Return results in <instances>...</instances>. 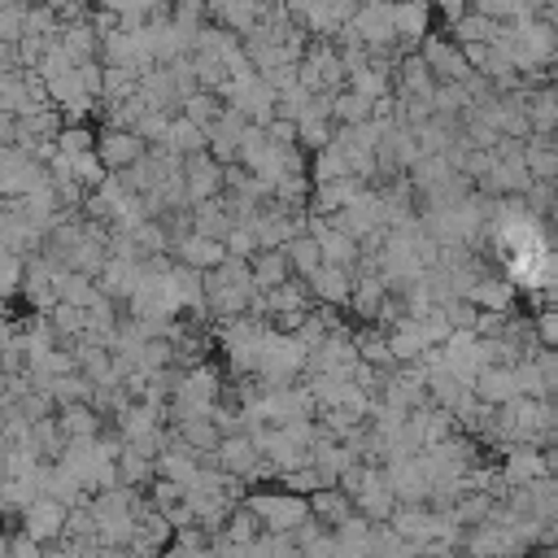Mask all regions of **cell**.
<instances>
[{
  "mask_svg": "<svg viewBox=\"0 0 558 558\" xmlns=\"http://www.w3.org/2000/svg\"><path fill=\"white\" fill-rule=\"evenodd\" d=\"M257 519H262V532H296L305 519H310V501L296 497V493H279V488H253L240 497Z\"/></svg>",
  "mask_w": 558,
  "mask_h": 558,
  "instance_id": "1",
  "label": "cell"
},
{
  "mask_svg": "<svg viewBox=\"0 0 558 558\" xmlns=\"http://www.w3.org/2000/svg\"><path fill=\"white\" fill-rule=\"evenodd\" d=\"M418 57L427 61V70H432V78L436 83H466L475 70L466 65V57H462V48L445 35V31H432L423 44H418Z\"/></svg>",
  "mask_w": 558,
  "mask_h": 558,
  "instance_id": "2",
  "label": "cell"
},
{
  "mask_svg": "<svg viewBox=\"0 0 558 558\" xmlns=\"http://www.w3.org/2000/svg\"><path fill=\"white\" fill-rule=\"evenodd\" d=\"M144 153H148V144L135 131H109V126L96 131V161L105 166V174L131 170L135 161H144Z\"/></svg>",
  "mask_w": 558,
  "mask_h": 558,
  "instance_id": "3",
  "label": "cell"
},
{
  "mask_svg": "<svg viewBox=\"0 0 558 558\" xmlns=\"http://www.w3.org/2000/svg\"><path fill=\"white\" fill-rule=\"evenodd\" d=\"M65 510L57 497H35L17 519H22V536L35 541V545H48V541H61L65 532Z\"/></svg>",
  "mask_w": 558,
  "mask_h": 558,
  "instance_id": "4",
  "label": "cell"
},
{
  "mask_svg": "<svg viewBox=\"0 0 558 558\" xmlns=\"http://www.w3.org/2000/svg\"><path fill=\"white\" fill-rule=\"evenodd\" d=\"M353 514H362L366 523H388L397 514V497H392V488H388V480H384L379 466H371L366 480H362V488L353 493Z\"/></svg>",
  "mask_w": 558,
  "mask_h": 558,
  "instance_id": "5",
  "label": "cell"
},
{
  "mask_svg": "<svg viewBox=\"0 0 558 558\" xmlns=\"http://www.w3.org/2000/svg\"><path fill=\"white\" fill-rule=\"evenodd\" d=\"M310 296H314V305H327V310H344L349 305V296H353V283H357V275L349 270V266H318L310 279Z\"/></svg>",
  "mask_w": 558,
  "mask_h": 558,
  "instance_id": "6",
  "label": "cell"
},
{
  "mask_svg": "<svg viewBox=\"0 0 558 558\" xmlns=\"http://www.w3.org/2000/svg\"><path fill=\"white\" fill-rule=\"evenodd\" d=\"M183 187H187V205H201V201L222 196V166L209 153L183 157Z\"/></svg>",
  "mask_w": 558,
  "mask_h": 558,
  "instance_id": "7",
  "label": "cell"
},
{
  "mask_svg": "<svg viewBox=\"0 0 558 558\" xmlns=\"http://www.w3.org/2000/svg\"><path fill=\"white\" fill-rule=\"evenodd\" d=\"M166 257L179 262V266H187V270H196V275H205V270H214V266L227 262V248H222V240H205V235L187 231L183 240H170V253Z\"/></svg>",
  "mask_w": 558,
  "mask_h": 558,
  "instance_id": "8",
  "label": "cell"
},
{
  "mask_svg": "<svg viewBox=\"0 0 558 558\" xmlns=\"http://www.w3.org/2000/svg\"><path fill=\"white\" fill-rule=\"evenodd\" d=\"M214 458H218V471H227V475L240 480V484H253V471H257L262 449H257L253 436L244 432V436H222L218 449H214Z\"/></svg>",
  "mask_w": 558,
  "mask_h": 558,
  "instance_id": "9",
  "label": "cell"
},
{
  "mask_svg": "<svg viewBox=\"0 0 558 558\" xmlns=\"http://www.w3.org/2000/svg\"><path fill=\"white\" fill-rule=\"evenodd\" d=\"M432 92H436V78L418 52H410L392 65V96L397 100H432Z\"/></svg>",
  "mask_w": 558,
  "mask_h": 558,
  "instance_id": "10",
  "label": "cell"
},
{
  "mask_svg": "<svg viewBox=\"0 0 558 558\" xmlns=\"http://www.w3.org/2000/svg\"><path fill=\"white\" fill-rule=\"evenodd\" d=\"M466 301L475 310H493V314H514V301H519V288L506 279V275H480L475 288L466 292Z\"/></svg>",
  "mask_w": 558,
  "mask_h": 558,
  "instance_id": "11",
  "label": "cell"
},
{
  "mask_svg": "<svg viewBox=\"0 0 558 558\" xmlns=\"http://www.w3.org/2000/svg\"><path fill=\"white\" fill-rule=\"evenodd\" d=\"M113 475H118V488L148 493V484L157 480V458L140 453L135 445H122V449H118V458H113Z\"/></svg>",
  "mask_w": 558,
  "mask_h": 558,
  "instance_id": "12",
  "label": "cell"
},
{
  "mask_svg": "<svg viewBox=\"0 0 558 558\" xmlns=\"http://www.w3.org/2000/svg\"><path fill=\"white\" fill-rule=\"evenodd\" d=\"M305 501H310V519H314V523H323L327 532H336L340 523H349V519H353V497H349V493H340V488H314Z\"/></svg>",
  "mask_w": 558,
  "mask_h": 558,
  "instance_id": "13",
  "label": "cell"
},
{
  "mask_svg": "<svg viewBox=\"0 0 558 558\" xmlns=\"http://www.w3.org/2000/svg\"><path fill=\"white\" fill-rule=\"evenodd\" d=\"M57 427H61L65 445L70 440H96L105 432V418L92 410V401H74V405H61L57 410Z\"/></svg>",
  "mask_w": 558,
  "mask_h": 558,
  "instance_id": "14",
  "label": "cell"
},
{
  "mask_svg": "<svg viewBox=\"0 0 558 558\" xmlns=\"http://www.w3.org/2000/svg\"><path fill=\"white\" fill-rule=\"evenodd\" d=\"M471 392L484 401V405H506L519 397L514 388V366H484L475 379H471Z\"/></svg>",
  "mask_w": 558,
  "mask_h": 558,
  "instance_id": "15",
  "label": "cell"
},
{
  "mask_svg": "<svg viewBox=\"0 0 558 558\" xmlns=\"http://www.w3.org/2000/svg\"><path fill=\"white\" fill-rule=\"evenodd\" d=\"M57 44H61V52H65L74 65L100 61V35L92 31V22H70V26H61Z\"/></svg>",
  "mask_w": 558,
  "mask_h": 558,
  "instance_id": "16",
  "label": "cell"
},
{
  "mask_svg": "<svg viewBox=\"0 0 558 558\" xmlns=\"http://www.w3.org/2000/svg\"><path fill=\"white\" fill-rule=\"evenodd\" d=\"M248 275H253V288H257V292H270V288H279L283 279H292V266H288L283 248H257V253L248 257Z\"/></svg>",
  "mask_w": 558,
  "mask_h": 558,
  "instance_id": "17",
  "label": "cell"
},
{
  "mask_svg": "<svg viewBox=\"0 0 558 558\" xmlns=\"http://www.w3.org/2000/svg\"><path fill=\"white\" fill-rule=\"evenodd\" d=\"M52 283H57V305L92 310V305L100 301V288H96V279H87V275H78V270H61V266H57Z\"/></svg>",
  "mask_w": 558,
  "mask_h": 558,
  "instance_id": "18",
  "label": "cell"
},
{
  "mask_svg": "<svg viewBox=\"0 0 558 558\" xmlns=\"http://www.w3.org/2000/svg\"><path fill=\"white\" fill-rule=\"evenodd\" d=\"M231 227H235V222H231V214H227L222 196L192 205V231H196V235H205V240H222Z\"/></svg>",
  "mask_w": 558,
  "mask_h": 558,
  "instance_id": "19",
  "label": "cell"
},
{
  "mask_svg": "<svg viewBox=\"0 0 558 558\" xmlns=\"http://www.w3.org/2000/svg\"><path fill=\"white\" fill-rule=\"evenodd\" d=\"M170 432H174V440H179V445H187L196 458H201V453H214V449H218V440H222L209 414H205V418H183V423H174Z\"/></svg>",
  "mask_w": 558,
  "mask_h": 558,
  "instance_id": "20",
  "label": "cell"
},
{
  "mask_svg": "<svg viewBox=\"0 0 558 558\" xmlns=\"http://www.w3.org/2000/svg\"><path fill=\"white\" fill-rule=\"evenodd\" d=\"M527 126L532 135H558V87H541L527 96Z\"/></svg>",
  "mask_w": 558,
  "mask_h": 558,
  "instance_id": "21",
  "label": "cell"
},
{
  "mask_svg": "<svg viewBox=\"0 0 558 558\" xmlns=\"http://www.w3.org/2000/svg\"><path fill=\"white\" fill-rule=\"evenodd\" d=\"M458 48L462 44H493V35H497V22H488L484 13H475V9H466L462 17H453L449 22V31H445Z\"/></svg>",
  "mask_w": 558,
  "mask_h": 558,
  "instance_id": "22",
  "label": "cell"
},
{
  "mask_svg": "<svg viewBox=\"0 0 558 558\" xmlns=\"http://www.w3.org/2000/svg\"><path fill=\"white\" fill-rule=\"evenodd\" d=\"M262 536V519L240 501L231 514H227V523L218 527V541H227V545H253Z\"/></svg>",
  "mask_w": 558,
  "mask_h": 558,
  "instance_id": "23",
  "label": "cell"
},
{
  "mask_svg": "<svg viewBox=\"0 0 558 558\" xmlns=\"http://www.w3.org/2000/svg\"><path fill=\"white\" fill-rule=\"evenodd\" d=\"M283 257H288V266H292L296 279H310V275L323 266V253H318L314 235H292V240L283 244Z\"/></svg>",
  "mask_w": 558,
  "mask_h": 558,
  "instance_id": "24",
  "label": "cell"
},
{
  "mask_svg": "<svg viewBox=\"0 0 558 558\" xmlns=\"http://www.w3.org/2000/svg\"><path fill=\"white\" fill-rule=\"evenodd\" d=\"M371 109H375V105H371L366 96L349 92V87L331 96V122H336V126H357V122H371Z\"/></svg>",
  "mask_w": 558,
  "mask_h": 558,
  "instance_id": "25",
  "label": "cell"
},
{
  "mask_svg": "<svg viewBox=\"0 0 558 558\" xmlns=\"http://www.w3.org/2000/svg\"><path fill=\"white\" fill-rule=\"evenodd\" d=\"M161 144H166L170 153H179V157H192V153H205V131L179 113V118L170 122V131H166V140H161Z\"/></svg>",
  "mask_w": 558,
  "mask_h": 558,
  "instance_id": "26",
  "label": "cell"
},
{
  "mask_svg": "<svg viewBox=\"0 0 558 558\" xmlns=\"http://www.w3.org/2000/svg\"><path fill=\"white\" fill-rule=\"evenodd\" d=\"M222 109H227V105H222L214 92H192V96L179 105V113H183L187 122H196L201 131H209V126L222 118Z\"/></svg>",
  "mask_w": 558,
  "mask_h": 558,
  "instance_id": "27",
  "label": "cell"
},
{
  "mask_svg": "<svg viewBox=\"0 0 558 558\" xmlns=\"http://www.w3.org/2000/svg\"><path fill=\"white\" fill-rule=\"evenodd\" d=\"M344 174H349V157L336 144L310 153V183H331V179H344Z\"/></svg>",
  "mask_w": 558,
  "mask_h": 558,
  "instance_id": "28",
  "label": "cell"
},
{
  "mask_svg": "<svg viewBox=\"0 0 558 558\" xmlns=\"http://www.w3.org/2000/svg\"><path fill=\"white\" fill-rule=\"evenodd\" d=\"M135 92H140V74H135V70L105 65V92H100L105 105H122V100H131Z\"/></svg>",
  "mask_w": 558,
  "mask_h": 558,
  "instance_id": "29",
  "label": "cell"
},
{
  "mask_svg": "<svg viewBox=\"0 0 558 558\" xmlns=\"http://www.w3.org/2000/svg\"><path fill=\"white\" fill-rule=\"evenodd\" d=\"M96 148V131L87 122H65V131L57 135V153L61 157H83Z\"/></svg>",
  "mask_w": 558,
  "mask_h": 558,
  "instance_id": "30",
  "label": "cell"
},
{
  "mask_svg": "<svg viewBox=\"0 0 558 558\" xmlns=\"http://www.w3.org/2000/svg\"><path fill=\"white\" fill-rule=\"evenodd\" d=\"M22 275H26V262L13 253H0V305L22 292Z\"/></svg>",
  "mask_w": 558,
  "mask_h": 558,
  "instance_id": "31",
  "label": "cell"
},
{
  "mask_svg": "<svg viewBox=\"0 0 558 558\" xmlns=\"http://www.w3.org/2000/svg\"><path fill=\"white\" fill-rule=\"evenodd\" d=\"M519 201L527 205V214H532V218H549V209L558 205V196H554V183H527V192H523Z\"/></svg>",
  "mask_w": 558,
  "mask_h": 558,
  "instance_id": "32",
  "label": "cell"
},
{
  "mask_svg": "<svg viewBox=\"0 0 558 558\" xmlns=\"http://www.w3.org/2000/svg\"><path fill=\"white\" fill-rule=\"evenodd\" d=\"M26 35V4H0V44H17Z\"/></svg>",
  "mask_w": 558,
  "mask_h": 558,
  "instance_id": "33",
  "label": "cell"
},
{
  "mask_svg": "<svg viewBox=\"0 0 558 558\" xmlns=\"http://www.w3.org/2000/svg\"><path fill=\"white\" fill-rule=\"evenodd\" d=\"M279 484H283L288 493H296V497H310L314 488H327V484H323V475H318L314 466H296V471L279 475Z\"/></svg>",
  "mask_w": 558,
  "mask_h": 558,
  "instance_id": "34",
  "label": "cell"
},
{
  "mask_svg": "<svg viewBox=\"0 0 558 558\" xmlns=\"http://www.w3.org/2000/svg\"><path fill=\"white\" fill-rule=\"evenodd\" d=\"M222 248H227V257L248 262V257L257 253V240H253V231H248V227H231V231L222 235Z\"/></svg>",
  "mask_w": 558,
  "mask_h": 558,
  "instance_id": "35",
  "label": "cell"
},
{
  "mask_svg": "<svg viewBox=\"0 0 558 558\" xmlns=\"http://www.w3.org/2000/svg\"><path fill=\"white\" fill-rule=\"evenodd\" d=\"M532 331L541 349H558V310H536L532 314Z\"/></svg>",
  "mask_w": 558,
  "mask_h": 558,
  "instance_id": "36",
  "label": "cell"
},
{
  "mask_svg": "<svg viewBox=\"0 0 558 558\" xmlns=\"http://www.w3.org/2000/svg\"><path fill=\"white\" fill-rule=\"evenodd\" d=\"M514 388H519V397H545V379H541L536 362H519L514 366Z\"/></svg>",
  "mask_w": 558,
  "mask_h": 558,
  "instance_id": "37",
  "label": "cell"
},
{
  "mask_svg": "<svg viewBox=\"0 0 558 558\" xmlns=\"http://www.w3.org/2000/svg\"><path fill=\"white\" fill-rule=\"evenodd\" d=\"M78 83H83V92H87L92 100H100V92H105V65H100V61L78 65Z\"/></svg>",
  "mask_w": 558,
  "mask_h": 558,
  "instance_id": "38",
  "label": "cell"
},
{
  "mask_svg": "<svg viewBox=\"0 0 558 558\" xmlns=\"http://www.w3.org/2000/svg\"><path fill=\"white\" fill-rule=\"evenodd\" d=\"M471 9L488 22H514V0H471Z\"/></svg>",
  "mask_w": 558,
  "mask_h": 558,
  "instance_id": "39",
  "label": "cell"
},
{
  "mask_svg": "<svg viewBox=\"0 0 558 558\" xmlns=\"http://www.w3.org/2000/svg\"><path fill=\"white\" fill-rule=\"evenodd\" d=\"M17 144V118L0 109V148H13Z\"/></svg>",
  "mask_w": 558,
  "mask_h": 558,
  "instance_id": "40",
  "label": "cell"
},
{
  "mask_svg": "<svg viewBox=\"0 0 558 558\" xmlns=\"http://www.w3.org/2000/svg\"><path fill=\"white\" fill-rule=\"evenodd\" d=\"M39 4H48V9H52V13H61V9H70V4H74V0H39Z\"/></svg>",
  "mask_w": 558,
  "mask_h": 558,
  "instance_id": "41",
  "label": "cell"
},
{
  "mask_svg": "<svg viewBox=\"0 0 558 558\" xmlns=\"http://www.w3.org/2000/svg\"><path fill=\"white\" fill-rule=\"evenodd\" d=\"M549 231H554V235H558V205H554V209H549Z\"/></svg>",
  "mask_w": 558,
  "mask_h": 558,
  "instance_id": "42",
  "label": "cell"
},
{
  "mask_svg": "<svg viewBox=\"0 0 558 558\" xmlns=\"http://www.w3.org/2000/svg\"><path fill=\"white\" fill-rule=\"evenodd\" d=\"M554 196H558V179H554Z\"/></svg>",
  "mask_w": 558,
  "mask_h": 558,
  "instance_id": "43",
  "label": "cell"
}]
</instances>
